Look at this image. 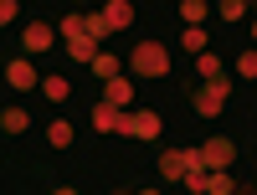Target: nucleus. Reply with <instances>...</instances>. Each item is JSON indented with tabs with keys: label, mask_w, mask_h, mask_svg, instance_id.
Here are the masks:
<instances>
[{
	"label": "nucleus",
	"mask_w": 257,
	"mask_h": 195,
	"mask_svg": "<svg viewBox=\"0 0 257 195\" xmlns=\"http://www.w3.org/2000/svg\"><path fill=\"white\" fill-rule=\"evenodd\" d=\"M123 67L134 72V77H144V82H160V77L175 72V62H170V47H165V41H134V52H128Z\"/></svg>",
	"instance_id": "f257e3e1"
},
{
	"label": "nucleus",
	"mask_w": 257,
	"mask_h": 195,
	"mask_svg": "<svg viewBox=\"0 0 257 195\" xmlns=\"http://www.w3.org/2000/svg\"><path fill=\"white\" fill-rule=\"evenodd\" d=\"M0 128H6V139L26 134V128H31V113H26V108H16V103H6V108H0Z\"/></svg>",
	"instance_id": "9d476101"
},
{
	"label": "nucleus",
	"mask_w": 257,
	"mask_h": 195,
	"mask_svg": "<svg viewBox=\"0 0 257 195\" xmlns=\"http://www.w3.org/2000/svg\"><path fill=\"white\" fill-rule=\"evenodd\" d=\"M47 144H52V149H67V144H72V123H67V118H52V123H47Z\"/></svg>",
	"instance_id": "6ab92c4d"
},
{
	"label": "nucleus",
	"mask_w": 257,
	"mask_h": 195,
	"mask_svg": "<svg viewBox=\"0 0 257 195\" xmlns=\"http://www.w3.org/2000/svg\"><path fill=\"white\" fill-rule=\"evenodd\" d=\"M226 98H231V77H221V82H201V88L190 93V108H196V118H216L221 108H226Z\"/></svg>",
	"instance_id": "f03ea898"
},
{
	"label": "nucleus",
	"mask_w": 257,
	"mask_h": 195,
	"mask_svg": "<svg viewBox=\"0 0 257 195\" xmlns=\"http://www.w3.org/2000/svg\"><path fill=\"white\" fill-rule=\"evenodd\" d=\"M103 21H108L113 31H128L134 26V6H128V0H108V6H103Z\"/></svg>",
	"instance_id": "9b49d317"
},
{
	"label": "nucleus",
	"mask_w": 257,
	"mask_h": 195,
	"mask_svg": "<svg viewBox=\"0 0 257 195\" xmlns=\"http://www.w3.org/2000/svg\"><path fill=\"white\" fill-rule=\"evenodd\" d=\"M16 21H21V6H16V0H6V6H0V26H16Z\"/></svg>",
	"instance_id": "393cba45"
},
{
	"label": "nucleus",
	"mask_w": 257,
	"mask_h": 195,
	"mask_svg": "<svg viewBox=\"0 0 257 195\" xmlns=\"http://www.w3.org/2000/svg\"><path fill=\"white\" fill-rule=\"evenodd\" d=\"M196 72H201L206 82H221V77H226V72H221V57H216V52H201V57H196Z\"/></svg>",
	"instance_id": "a211bd4d"
},
{
	"label": "nucleus",
	"mask_w": 257,
	"mask_h": 195,
	"mask_svg": "<svg viewBox=\"0 0 257 195\" xmlns=\"http://www.w3.org/2000/svg\"><path fill=\"white\" fill-rule=\"evenodd\" d=\"M134 195H165V190H155V185H144V190H134Z\"/></svg>",
	"instance_id": "a878e982"
},
{
	"label": "nucleus",
	"mask_w": 257,
	"mask_h": 195,
	"mask_svg": "<svg viewBox=\"0 0 257 195\" xmlns=\"http://www.w3.org/2000/svg\"><path fill=\"white\" fill-rule=\"evenodd\" d=\"M206 175H211V169H190V175H185L180 185H185V190H196V195H201V190H206Z\"/></svg>",
	"instance_id": "b1692460"
},
{
	"label": "nucleus",
	"mask_w": 257,
	"mask_h": 195,
	"mask_svg": "<svg viewBox=\"0 0 257 195\" xmlns=\"http://www.w3.org/2000/svg\"><path fill=\"white\" fill-rule=\"evenodd\" d=\"M237 72H242L247 82H257V47H247V52L237 57Z\"/></svg>",
	"instance_id": "4be33fe9"
},
{
	"label": "nucleus",
	"mask_w": 257,
	"mask_h": 195,
	"mask_svg": "<svg viewBox=\"0 0 257 195\" xmlns=\"http://www.w3.org/2000/svg\"><path fill=\"white\" fill-rule=\"evenodd\" d=\"M231 164H237V144H231L226 134L201 144V169H231Z\"/></svg>",
	"instance_id": "20e7f679"
},
{
	"label": "nucleus",
	"mask_w": 257,
	"mask_h": 195,
	"mask_svg": "<svg viewBox=\"0 0 257 195\" xmlns=\"http://www.w3.org/2000/svg\"><path fill=\"white\" fill-rule=\"evenodd\" d=\"M201 195H237V180H231V169H211Z\"/></svg>",
	"instance_id": "dca6fc26"
},
{
	"label": "nucleus",
	"mask_w": 257,
	"mask_h": 195,
	"mask_svg": "<svg viewBox=\"0 0 257 195\" xmlns=\"http://www.w3.org/2000/svg\"><path fill=\"white\" fill-rule=\"evenodd\" d=\"M41 98H47V103H67L72 98V82L62 72H47V77H41Z\"/></svg>",
	"instance_id": "f8f14e48"
},
{
	"label": "nucleus",
	"mask_w": 257,
	"mask_h": 195,
	"mask_svg": "<svg viewBox=\"0 0 257 195\" xmlns=\"http://www.w3.org/2000/svg\"><path fill=\"white\" fill-rule=\"evenodd\" d=\"M67 57L77 62V67H93V62H98V41H88V36H77V41H67Z\"/></svg>",
	"instance_id": "4468645a"
},
{
	"label": "nucleus",
	"mask_w": 257,
	"mask_h": 195,
	"mask_svg": "<svg viewBox=\"0 0 257 195\" xmlns=\"http://www.w3.org/2000/svg\"><path fill=\"white\" fill-rule=\"evenodd\" d=\"M52 195H77V190H72V185H57V190H52Z\"/></svg>",
	"instance_id": "bb28decb"
},
{
	"label": "nucleus",
	"mask_w": 257,
	"mask_h": 195,
	"mask_svg": "<svg viewBox=\"0 0 257 195\" xmlns=\"http://www.w3.org/2000/svg\"><path fill=\"white\" fill-rule=\"evenodd\" d=\"M206 0H180V21H185V26H206Z\"/></svg>",
	"instance_id": "aec40b11"
},
{
	"label": "nucleus",
	"mask_w": 257,
	"mask_h": 195,
	"mask_svg": "<svg viewBox=\"0 0 257 195\" xmlns=\"http://www.w3.org/2000/svg\"><path fill=\"white\" fill-rule=\"evenodd\" d=\"M82 21H88L82 11H67V16H62V26H57V36H67V41H77V36H82Z\"/></svg>",
	"instance_id": "412c9836"
},
{
	"label": "nucleus",
	"mask_w": 257,
	"mask_h": 195,
	"mask_svg": "<svg viewBox=\"0 0 257 195\" xmlns=\"http://www.w3.org/2000/svg\"><path fill=\"white\" fill-rule=\"evenodd\" d=\"M118 128H123V108L93 103V134H118Z\"/></svg>",
	"instance_id": "6e6552de"
},
{
	"label": "nucleus",
	"mask_w": 257,
	"mask_h": 195,
	"mask_svg": "<svg viewBox=\"0 0 257 195\" xmlns=\"http://www.w3.org/2000/svg\"><path fill=\"white\" fill-rule=\"evenodd\" d=\"M82 36H88V41H108V36H113V26L103 21V11H88V21H82Z\"/></svg>",
	"instance_id": "f3484780"
},
{
	"label": "nucleus",
	"mask_w": 257,
	"mask_h": 195,
	"mask_svg": "<svg viewBox=\"0 0 257 195\" xmlns=\"http://www.w3.org/2000/svg\"><path fill=\"white\" fill-rule=\"evenodd\" d=\"M180 47H185L190 57H201V52H211V31H206V26H185V31H180Z\"/></svg>",
	"instance_id": "ddd939ff"
},
{
	"label": "nucleus",
	"mask_w": 257,
	"mask_h": 195,
	"mask_svg": "<svg viewBox=\"0 0 257 195\" xmlns=\"http://www.w3.org/2000/svg\"><path fill=\"white\" fill-rule=\"evenodd\" d=\"M252 41H257V16H252Z\"/></svg>",
	"instance_id": "cd10ccee"
},
{
	"label": "nucleus",
	"mask_w": 257,
	"mask_h": 195,
	"mask_svg": "<svg viewBox=\"0 0 257 195\" xmlns=\"http://www.w3.org/2000/svg\"><path fill=\"white\" fill-rule=\"evenodd\" d=\"M103 103H113V108H134V77H113V82H103Z\"/></svg>",
	"instance_id": "0eeeda50"
},
{
	"label": "nucleus",
	"mask_w": 257,
	"mask_h": 195,
	"mask_svg": "<svg viewBox=\"0 0 257 195\" xmlns=\"http://www.w3.org/2000/svg\"><path fill=\"white\" fill-rule=\"evenodd\" d=\"M160 134H165V118L149 113V108H134V139L149 144V139H160Z\"/></svg>",
	"instance_id": "1a4fd4ad"
},
{
	"label": "nucleus",
	"mask_w": 257,
	"mask_h": 195,
	"mask_svg": "<svg viewBox=\"0 0 257 195\" xmlns=\"http://www.w3.org/2000/svg\"><path fill=\"white\" fill-rule=\"evenodd\" d=\"M93 77H98V82H113V77H123V62H118L113 52H98V62H93Z\"/></svg>",
	"instance_id": "2eb2a0df"
},
{
	"label": "nucleus",
	"mask_w": 257,
	"mask_h": 195,
	"mask_svg": "<svg viewBox=\"0 0 257 195\" xmlns=\"http://www.w3.org/2000/svg\"><path fill=\"white\" fill-rule=\"evenodd\" d=\"M52 41H57V31L47 26V21H26V26H21V47H26L31 57L36 52H52Z\"/></svg>",
	"instance_id": "423d86ee"
},
{
	"label": "nucleus",
	"mask_w": 257,
	"mask_h": 195,
	"mask_svg": "<svg viewBox=\"0 0 257 195\" xmlns=\"http://www.w3.org/2000/svg\"><path fill=\"white\" fill-rule=\"evenodd\" d=\"M190 169H201V144H190V149H165V154H160V175H165V180L180 185Z\"/></svg>",
	"instance_id": "7ed1b4c3"
},
{
	"label": "nucleus",
	"mask_w": 257,
	"mask_h": 195,
	"mask_svg": "<svg viewBox=\"0 0 257 195\" xmlns=\"http://www.w3.org/2000/svg\"><path fill=\"white\" fill-rule=\"evenodd\" d=\"M6 82H11L16 93H31V88H41V72L31 67L26 57H11V62H6Z\"/></svg>",
	"instance_id": "39448f33"
},
{
	"label": "nucleus",
	"mask_w": 257,
	"mask_h": 195,
	"mask_svg": "<svg viewBox=\"0 0 257 195\" xmlns=\"http://www.w3.org/2000/svg\"><path fill=\"white\" fill-rule=\"evenodd\" d=\"M216 16H221V21H242V16H247V6H242V0H221Z\"/></svg>",
	"instance_id": "5701e85b"
}]
</instances>
